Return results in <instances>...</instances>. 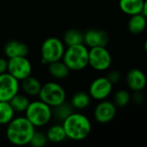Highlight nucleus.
Wrapping results in <instances>:
<instances>
[{"instance_id": "f3484780", "label": "nucleus", "mask_w": 147, "mask_h": 147, "mask_svg": "<svg viewBox=\"0 0 147 147\" xmlns=\"http://www.w3.org/2000/svg\"><path fill=\"white\" fill-rule=\"evenodd\" d=\"M48 71L49 75L55 80H64L69 76L70 73L69 68L62 60L48 64Z\"/></svg>"}, {"instance_id": "5701e85b", "label": "nucleus", "mask_w": 147, "mask_h": 147, "mask_svg": "<svg viewBox=\"0 0 147 147\" xmlns=\"http://www.w3.org/2000/svg\"><path fill=\"white\" fill-rule=\"evenodd\" d=\"M73 112H74V108L71 106V104L67 103V101H64L63 103L52 107V117L62 122Z\"/></svg>"}, {"instance_id": "cd10ccee", "label": "nucleus", "mask_w": 147, "mask_h": 147, "mask_svg": "<svg viewBox=\"0 0 147 147\" xmlns=\"http://www.w3.org/2000/svg\"><path fill=\"white\" fill-rule=\"evenodd\" d=\"M131 100L133 101L134 104H136V105H141L144 102V94L141 93V91L133 92L132 95H131Z\"/></svg>"}, {"instance_id": "4468645a", "label": "nucleus", "mask_w": 147, "mask_h": 147, "mask_svg": "<svg viewBox=\"0 0 147 147\" xmlns=\"http://www.w3.org/2000/svg\"><path fill=\"white\" fill-rule=\"evenodd\" d=\"M4 52L5 56L10 59L14 57L27 56L29 55L30 49L27 44L24 42L18 40H11L5 44Z\"/></svg>"}, {"instance_id": "6e6552de", "label": "nucleus", "mask_w": 147, "mask_h": 147, "mask_svg": "<svg viewBox=\"0 0 147 147\" xmlns=\"http://www.w3.org/2000/svg\"><path fill=\"white\" fill-rule=\"evenodd\" d=\"M7 72L18 81L21 82L31 76L32 65L27 56H20L8 59Z\"/></svg>"}, {"instance_id": "aec40b11", "label": "nucleus", "mask_w": 147, "mask_h": 147, "mask_svg": "<svg viewBox=\"0 0 147 147\" xmlns=\"http://www.w3.org/2000/svg\"><path fill=\"white\" fill-rule=\"evenodd\" d=\"M91 103V97L88 93L79 91L76 92L71 98L70 104L74 109L83 110L89 107Z\"/></svg>"}, {"instance_id": "423d86ee", "label": "nucleus", "mask_w": 147, "mask_h": 147, "mask_svg": "<svg viewBox=\"0 0 147 147\" xmlns=\"http://www.w3.org/2000/svg\"><path fill=\"white\" fill-rule=\"evenodd\" d=\"M65 51V45L63 42L57 37H49L42 44L41 57L43 64H49L51 62L60 61L62 59Z\"/></svg>"}, {"instance_id": "a211bd4d", "label": "nucleus", "mask_w": 147, "mask_h": 147, "mask_svg": "<svg viewBox=\"0 0 147 147\" xmlns=\"http://www.w3.org/2000/svg\"><path fill=\"white\" fill-rule=\"evenodd\" d=\"M147 26V18L142 14H137L131 16L128 24L127 29L130 33L133 35H139L144 31Z\"/></svg>"}, {"instance_id": "39448f33", "label": "nucleus", "mask_w": 147, "mask_h": 147, "mask_svg": "<svg viewBox=\"0 0 147 147\" xmlns=\"http://www.w3.org/2000/svg\"><path fill=\"white\" fill-rule=\"evenodd\" d=\"M39 100L51 107L66 101L67 94L64 88L55 82H48L42 85L38 94Z\"/></svg>"}, {"instance_id": "393cba45", "label": "nucleus", "mask_w": 147, "mask_h": 147, "mask_svg": "<svg viewBox=\"0 0 147 147\" xmlns=\"http://www.w3.org/2000/svg\"><path fill=\"white\" fill-rule=\"evenodd\" d=\"M131 101V94L125 89L117 91L113 96V104L116 107H124Z\"/></svg>"}, {"instance_id": "4be33fe9", "label": "nucleus", "mask_w": 147, "mask_h": 147, "mask_svg": "<svg viewBox=\"0 0 147 147\" xmlns=\"http://www.w3.org/2000/svg\"><path fill=\"white\" fill-rule=\"evenodd\" d=\"M15 113H24L30 102L29 96L24 94H17L10 101Z\"/></svg>"}, {"instance_id": "f8f14e48", "label": "nucleus", "mask_w": 147, "mask_h": 147, "mask_svg": "<svg viewBox=\"0 0 147 147\" xmlns=\"http://www.w3.org/2000/svg\"><path fill=\"white\" fill-rule=\"evenodd\" d=\"M109 42V35L102 30L90 29L84 33V44L91 49L95 47H107Z\"/></svg>"}, {"instance_id": "2eb2a0df", "label": "nucleus", "mask_w": 147, "mask_h": 147, "mask_svg": "<svg viewBox=\"0 0 147 147\" xmlns=\"http://www.w3.org/2000/svg\"><path fill=\"white\" fill-rule=\"evenodd\" d=\"M144 0H119V7L120 11L128 16L142 13Z\"/></svg>"}, {"instance_id": "f257e3e1", "label": "nucleus", "mask_w": 147, "mask_h": 147, "mask_svg": "<svg viewBox=\"0 0 147 147\" xmlns=\"http://www.w3.org/2000/svg\"><path fill=\"white\" fill-rule=\"evenodd\" d=\"M36 131V127L25 116L14 118L6 128V137L10 143L17 146H24L30 141Z\"/></svg>"}, {"instance_id": "1a4fd4ad", "label": "nucleus", "mask_w": 147, "mask_h": 147, "mask_svg": "<svg viewBox=\"0 0 147 147\" xmlns=\"http://www.w3.org/2000/svg\"><path fill=\"white\" fill-rule=\"evenodd\" d=\"M20 82L8 72L0 75V101H10L19 93Z\"/></svg>"}, {"instance_id": "412c9836", "label": "nucleus", "mask_w": 147, "mask_h": 147, "mask_svg": "<svg viewBox=\"0 0 147 147\" xmlns=\"http://www.w3.org/2000/svg\"><path fill=\"white\" fill-rule=\"evenodd\" d=\"M46 136H47L48 141L51 143H55V144L61 143L67 138L62 125H59V124L51 125L47 131Z\"/></svg>"}, {"instance_id": "c756f323", "label": "nucleus", "mask_w": 147, "mask_h": 147, "mask_svg": "<svg viewBox=\"0 0 147 147\" xmlns=\"http://www.w3.org/2000/svg\"><path fill=\"white\" fill-rule=\"evenodd\" d=\"M142 14L147 18V0H144V7H143Z\"/></svg>"}, {"instance_id": "a878e982", "label": "nucleus", "mask_w": 147, "mask_h": 147, "mask_svg": "<svg viewBox=\"0 0 147 147\" xmlns=\"http://www.w3.org/2000/svg\"><path fill=\"white\" fill-rule=\"evenodd\" d=\"M48 143V138L46 133L36 131L33 134L30 144L31 147H44Z\"/></svg>"}, {"instance_id": "b1692460", "label": "nucleus", "mask_w": 147, "mask_h": 147, "mask_svg": "<svg viewBox=\"0 0 147 147\" xmlns=\"http://www.w3.org/2000/svg\"><path fill=\"white\" fill-rule=\"evenodd\" d=\"M15 111L9 101H0V125H8L15 117Z\"/></svg>"}, {"instance_id": "f03ea898", "label": "nucleus", "mask_w": 147, "mask_h": 147, "mask_svg": "<svg viewBox=\"0 0 147 147\" xmlns=\"http://www.w3.org/2000/svg\"><path fill=\"white\" fill-rule=\"evenodd\" d=\"M62 126L67 138L81 141L87 138L92 130L89 119L81 113H72L62 121Z\"/></svg>"}, {"instance_id": "c85d7f7f", "label": "nucleus", "mask_w": 147, "mask_h": 147, "mask_svg": "<svg viewBox=\"0 0 147 147\" xmlns=\"http://www.w3.org/2000/svg\"><path fill=\"white\" fill-rule=\"evenodd\" d=\"M8 68V60L4 57H0V75L7 72Z\"/></svg>"}, {"instance_id": "bb28decb", "label": "nucleus", "mask_w": 147, "mask_h": 147, "mask_svg": "<svg viewBox=\"0 0 147 147\" xmlns=\"http://www.w3.org/2000/svg\"><path fill=\"white\" fill-rule=\"evenodd\" d=\"M106 77L107 78V80H108L113 85H114V84L118 83V82L120 81V79H121V74H120L119 71L113 69V70H110V71L107 73V75Z\"/></svg>"}, {"instance_id": "7c9ffc66", "label": "nucleus", "mask_w": 147, "mask_h": 147, "mask_svg": "<svg viewBox=\"0 0 147 147\" xmlns=\"http://www.w3.org/2000/svg\"><path fill=\"white\" fill-rule=\"evenodd\" d=\"M144 51H145V52H146V54H147V39H146V40H145V42H144Z\"/></svg>"}, {"instance_id": "0eeeda50", "label": "nucleus", "mask_w": 147, "mask_h": 147, "mask_svg": "<svg viewBox=\"0 0 147 147\" xmlns=\"http://www.w3.org/2000/svg\"><path fill=\"white\" fill-rule=\"evenodd\" d=\"M88 65L94 70L102 72L107 70L112 65V55L106 47L89 49Z\"/></svg>"}, {"instance_id": "dca6fc26", "label": "nucleus", "mask_w": 147, "mask_h": 147, "mask_svg": "<svg viewBox=\"0 0 147 147\" xmlns=\"http://www.w3.org/2000/svg\"><path fill=\"white\" fill-rule=\"evenodd\" d=\"M42 85V84L36 77L30 76L21 81L20 88L27 96H38Z\"/></svg>"}, {"instance_id": "9d476101", "label": "nucleus", "mask_w": 147, "mask_h": 147, "mask_svg": "<svg viewBox=\"0 0 147 147\" xmlns=\"http://www.w3.org/2000/svg\"><path fill=\"white\" fill-rule=\"evenodd\" d=\"M113 84L105 76H100L94 79L88 88V94L91 99L100 101L107 100V98L112 94Z\"/></svg>"}, {"instance_id": "9b49d317", "label": "nucleus", "mask_w": 147, "mask_h": 147, "mask_svg": "<svg viewBox=\"0 0 147 147\" xmlns=\"http://www.w3.org/2000/svg\"><path fill=\"white\" fill-rule=\"evenodd\" d=\"M117 107L113 102L104 100H100L95 107L94 117L98 123L107 124L111 122L116 116Z\"/></svg>"}, {"instance_id": "6ab92c4d", "label": "nucleus", "mask_w": 147, "mask_h": 147, "mask_svg": "<svg viewBox=\"0 0 147 147\" xmlns=\"http://www.w3.org/2000/svg\"><path fill=\"white\" fill-rule=\"evenodd\" d=\"M62 42L67 47L84 44V33L76 29H69L63 34Z\"/></svg>"}, {"instance_id": "7ed1b4c3", "label": "nucleus", "mask_w": 147, "mask_h": 147, "mask_svg": "<svg viewBox=\"0 0 147 147\" xmlns=\"http://www.w3.org/2000/svg\"><path fill=\"white\" fill-rule=\"evenodd\" d=\"M88 51L85 44L69 46L65 49L61 60L70 71H81L88 66Z\"/></svg>"}, {"instance_id": "20e7f679", "label": "nucleus", "mask_w": 147, "mask_h": 147, "mask_svg": "<svg viewBox=\"0 0 147 147\" xmlns=\"http://www.w3.org/2000/svg\"><path fill=\"white\" fill-rule=\"evenodd\" d=\"M24 113L25 117L35 127L46 125L53 118L52 107L41 100L30 101Z\"/></svg>"}, {"instance_id": "ddd939ff", "label": "nucleus", "mask_w": 147, "mask_h": 147, "mask_svg": "<svg viewBox=\"0 0 147 147\" xmlns=\"http://www.w3.org/2000/svg\"><path fill=\"white\" fill-rule=\"evenodd\" d=\"M128 88L133 91H143L147 84V77L143 70L139 68H131L125 76Z\"/></svg>"}]
</instances>
